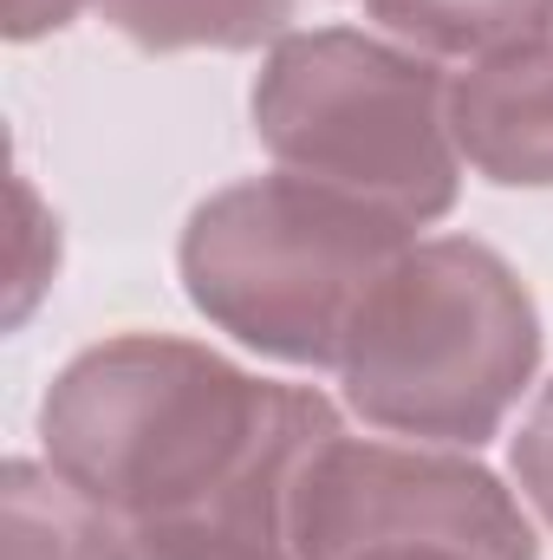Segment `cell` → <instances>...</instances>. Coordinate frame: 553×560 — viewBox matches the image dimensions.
Wrapping results in <instances>:
<instances>
[{
	"mask_svg": "<svg viewBox=\"0 0 553 560\" xmlns=\"http://www.w3.org/2000/svg\"><path fill=\"white\" fill-rule=\"evenodd\" d=\"M332 430L339 411L319 392L268 385L169 332L85 346L39 398L46 463L118 528L286 502Z\"/></svg>",
	"mask_w": 553,
	"mask_h": 560,
	"instance_id": "6da1fadb",
	"label": "cell"
},
{
	"mask_svg": "<svg viewBox=\"0 0 553 560\" xmlns=\"http://www.w3.org/2000/svg\"><path fill=\"white\" fill-rule=\"evenodd\" d=\"M541 365V313L521 275L469 242H411L365 287L339 385L372 430L475 450L489 443Z\"/></svg>",
	"mask_w": 553,
	"mask_h": 560,
	"instance_id": "7a4b0ae2",
	"label": "cell"
},
{
	"mask_svg": "<svg viewBox=\"0 0 553 560\" xmlns=\"http://www.w3.org/2000/svg\"><path fill=\"white\" fill-rule=\"evenodd\" d=\"M411 248V229L293 170L228 183L183 229L196 313L280 365H339L365 287Z\"/></svg>",
	"mask_w": 553,
	"mask_h": 560,
	"instance_id": "3957f363",
	"label": "cell"
},
{
	"mask_svg": "<svg viewBox=\"0 0 553 560\" xmlns=\"http://www.w3.org/2000/svg\"><path fill=\"white\" fill-rule=\"evenodd\" d=\"M255 138L280 170L358 196L404 229L449 215L462 189L449 79L436 59L352 26H313L268 46Z\"/></svg>",
	"mask_w": 553,
	"mask_h": 560,
	"instance_id": "277c9868",
	"label": "cell"
},
{
	"mask_svg": "<svg viewBox=\"0 0 553 560\" xmlns=\"http://www.w3.org/2000/svg\"><path fill=\"white\" fill-rule=\"evenodd\" d=\"M286 535L299 560H352L372 548H462L475 560H541L534 522L462 450L378 443L332 430L293 476Z\"/></svg>",
	"mask_w": 553,
	"mask_h": 560,
	"instance_id": "5b68a950",
	"label": "cell"
},
{
	"mask_svg": "<svg viewBox=\"0 0 553 560\" xmlns=\"http://www.w3.org/2000/svg\"><path fill=\"white\" fill-rule=\"evenodd\" d=\"M449 131L475 176L553 189V33L462 66L449 79Z\"/></svg>",
	"mask_w": 553,
	"mask_h": 560,
	"instance_id": "8992f818",
	"label": "cell"
},
{
	"mask_svg": "<svg viewBox=\"0 0 553 560\" xmlns=\"http://www.w3.org/2000/svg\"><path fill=\"white\" fill-rule=\"evenodd\" d=\"M118 541L125 528L52 463L13 456L0 469V560H118Z\"/></svg>",
	"mask_w": 553,
	"mask_h": 560,
	"instance_id": "52a82bcc",
	"label": "cell"
},
{
	"mask_svg": "<svg viewBox=\"0 0 553 560\" xmlns=\"http://www.w3.org/2000/svg\"><path fill=\"white\" fill-rule=\"evenodd\" d=\"M365 13L385 26V39L462 66L553 33V0H365Z\"/></svg>",
	"mask_w": 553,
	"mask_h": 560,
	"instance_id": "ba28073f",
	"label": "cell"
},
{
	"mask_svg": "<svg viewBox=\"0 0 553 560\" xmlns=\"http://www.w3.org/2000/svg\"><path fill=\"white\" fill-rule=\"evenodd\" d=\"M138 52H255L286 39L293 0H92Z\"/></svg>",
	"mask_w": 553,
	"mask_h": 560,
	"instance_id": "9c48e42d",
	"label": "cell"
},
{
	"mask_svg": "<svg viewBox=\"0 0 553 560\" xmlns=\"http://www.w3.org/2000/svg\"><path fill=\"white\" fill-rule=\"evenodd\" d=\"M118 560H299L286 535V502H235L209 515L138 522L125 528Z\"/></svg>",
	"mask_w": 553,
	"mask_h": 560,
	"instance_id": "30bf717a",
	"label": "cell"
},
{
	"mask_svg": "<svg viewBox=\"0 0 553 560\" xmlns=\"http://www.w3.org/2000/svg\"><path fill=\"white\" fill-rule=\"evenodd\" d=\"M508 463H515V482H521L528 509H534V515L553 528V378L541 385L534 411L521 418V436H515Z\"/></svg>",
	"mask_w": 553,
	"mask_h": 560,
	"instance_id": "8fae6325",
	"label": "cell"
},
{
	"mask_svg": "<svg viewBox=\"0 0 553 560\" xmlns=\"http://www.w3.org/2000/svg\"><path fill=\"white\" fill-rule=\"evenodd\" d=\"M92 0H7V39H46V33H59V26H72L79 13H85Z\"/></svg>",
	"mask_w": 553,
	"mask_h": 560,
	"instance_id": "7c38bea8",
	"label": "cell"
},
{
	"mask_svg": "<svg viewBox=\"0 0 553 560\" xmlns=\"http://www.w3.org/2000/svg\"><path fill=\"white\" fill-rule=\"evenodd\" d=\"M352 560H475V555H462V548H372V555Z\"/></svg>",
	"mask_w": 553,
	"mask_h": 560,
	"instance_id": "4fadbf2b",
	"label": "cell"
}]
</instances>
